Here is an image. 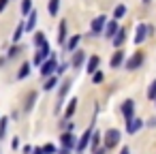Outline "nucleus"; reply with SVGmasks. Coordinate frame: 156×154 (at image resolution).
Wrapping results in <instances>:
<instances>
[{"mask_svg":"<svg viewBox=\"0 0 156 154\" xmlns=\"http://www.w3.org/2000/svg\"><path fill=\"white\" fill-rule=\"evenodd\" d=\"M105 28H107V17L105 15H98V17H94L92 20V26H90V34H101V32H105Z\"/></svg>","mask_w":156,"mask_h":154,"instance_id":"1","label":"nucleus"},{"mask_svg":"<svg viewBox=\"0 0 156 154\" xmlns=\"http://www.w3.org/2000/svg\"><path fill=\"white\" fill-rule=\"evenodd\" d=\"M118 143H120V131L109 128V131L105 133V148H115Z\"/></svg>","mask_w":156,"mask_h":154,"instance_id":"2","label":"nucleus"},{"mask_svg":"<svg viewBox=\"0 0 156 154\" xmlns=\"http://www.w3.org/2000/svg\"><path fill=\"white\" fill-rule=\"evenodd\" d=\"M141 64H143V54H141V52L133 54V56L126 60V69H128V71H135V69H139Z\"/></svg>","mask_w":156,"mask_h":154,"instance_id":"3","label":"nucleus"},{"mask_svg":"<svg viewBox=\"0 0 156 154\" xmlns=\"http://www.w3.org/2000/svg\"><path fill=\"white\" fill-rule=\"evenodd\" d=\"M92 135H94V133H92V128H88V131L81 135V139H79V141H77V145H75L79 154H81V152L88 148V143H92Z\"/></svg>","mask_w":156,"mask_h":154,"instance_id":"4","label":"nucleus"},{"mask_svg":"<svg viewBox=\"0 0 156 154\" xmlns=\"http://www.w3.org/2000/svg\"><path fill=\"white\" fill-rule=\"evenodd\" d=\"M45 58H51V49H49V43H45L39 52H37V56H34V64H43L45 62Z\"/></svg>","mask_w":156,"mask_h":154,"instance_id":"5","label":"nucleus"},{"mask_svg":"<svg viewBox=\"0 0 156 154\" xmlns=\"http://www.w3.org/2000/svg\"><path fill=\"white\" fill-rule=\"evenodd\" d=\"M54 69H58V66H56V58L51 56V58H47V60L41 64V75H43V77H49V75L54 73Z\"/></svg>","mask_w":156,"mask_h":154,"instance_id":"6","label":"nucleus"},{"mask_svg":"<svg viewBox=\"0 0 156 154\" xmlns=\"http://www.w3.org/2000/svg\"><path fill=\"white\" fill-rule=\"evenodd\" d=\"M141 126H143V120H139V118H130V120H126V131H128L130 135L137 133Z\"/></svg>","mask_w":156,"mask_h":154,"instance_id":"7","label":"nucleus"},{"mask_svg":"<svg viewBox=\"0 0 156 154\" xmlns=\"http://www.w3.org/2000/svg\"><path fill=\"white\" fill-rule=\"evenodd\" d=\"M118 30H120V26H118V20H113V22H109V24H107V28H105V37L113 41V37L118 34Z\"/></svg>","mask_w":156,"mask_h":154,"instance_id":"8","label":"nucleus"},{"mask_svg":"<svg viewBox=\"0 0 156 154\" xmlns=\"http://www.w3.org/2000/svg\"><path fill=\"white\" fill-rule=\"evenodd\" d=\"M147 34H150L147 26H145V24H139V26H137V37H135V43H137V45H139V43H143Z\"/></svg>","mask_w":156,"mask_h":154,"instance_id":"9","label":"nucleus"},{"mask_svg":"<svg viewBox=\"0 0 156 154\" xmlns=\"http://www.w3.org/2000/svg\"><path fill=\"white\" fill-rule=\"evenodd\" d=\"M122 113H124V118L126 120H130V118H135L133 113H135V103L128 98V101H124V105H122Z\"/></svg>","mask_w":156,"mask_h":154,"instance_id":"10","label":"nucleus"},{"mask_svg":"<svg viewBox=\"0 0 156 154\" xmlns=\"http://www.w3.org/2000/svg\"><path fill=\"white\" fill-rule=\"evenodd\" d=\"M83 62H86V54L77 49V52H75V56H73V60H71V66H75V69H79V66H81Z\"/></svg>","mask_w":156,"mask_h":154,"instance_id":"11","label":"nucleus"},{"mask_svg":"<svg viewBox=\"0 0 156 154\" xmlns=\"http://www.w3.org/2000/svg\"><path fill=\"white\" fill-rule=\"evenodd\" d=\"M98 64H101V58H98V56H92V58L88 60V64H86V71L94 75V73H96V69H98Z\"/></svg>","mask_w":156,"mask_h":154,"instance_id":"12","label":"nucleus"},{"mask_svg":"<svg viewBox=\"0 0 156 154\" xmlns=\"http://www.w3.org/2000/svg\"><path fill=\"white\" fill-rule=\"evenodd\" d=\"M122 62H124V52H115V54L111 56V60H109L111 69H118V66H120Z\"/></svg>","mask_w":156,"mask_h":154,"instance_id":"13","label":"nucleus"},{"mask_svg":"<svg viewBox=\"0 0 156 154\" xmlns=\"http://www.w3.org/2000/svg\"><path fill=\"white\" fill-rule=\"evenodd\" d=\"M60 139H62V148H69V150H71L73 145H77V143H75V137H73L71 133H62Z\"/></svg>","mask_w":156,"mask_h":154,"instance_id":"14","label":"nucleus"},{"mask_svg":"<svg viewBox=\"0 0 156 154\" xmlns=\"http://www.w3.org/2000/svg\"><path fill=\"white\" fill-rule=\"evenodd\" d=\"M124 41H126V30H122V28H120V30H118V34L113 37V45H115V47H122V43H124Z\"/></svg>","mask_w":156,"mask_h":154,"instance_id":"15","label":"nucleus"},{"mask_svg":"<svg viewBox=\"0 0 156 154\" xmlns=\"http://www.w3.org/2000/svg\"><path fill=\"white\" fill-rule=\"evenodd\" d=\"M75 109H77V98H71V101H69V107H66V111H64V118L69 120V118L75 113Z\"/></svg>","mask_w":156,"mask_h":154,"instance_id":"16","label":"nucleus"},{"mask_svg":"<svg viewBox=\"0 0 156 154\" xmlns=\"http://www.w3.org/2000/svg\"><path fill=\"white\" fill-rule=\"evenodd\" d=\"M34 26H37V11H32V13H30V17H28V22H26V30H28V32H32V30H34Z\"/></svg>","mask_w":156,"mask_h":154,"instance_id":"17","label":"nucleus"},{"mask_svg":"<svg viewBox=\"0 0 156 154\" xmlns=\"http://www.w3.org/2000/svg\"><path fill=\"white\" fill-rule=\"evenodd\" d=\"M79 41H81V34H75V37L66 43V49H69V52H77V43H79Z\"/></svg>","mask_w":156,"mask_h":154,"instance_id":"18","label":"nucleus"},{"mask_svg":"<svg viewBox=\"0 0 156 154\" xmlns=\"http://www.w3.org/2000/svg\"><path fill=\"white\" fill-rule=\"evenodd\" d=\"M126 15V7L124 5H118L115 9H113V20H122Z\"/></svg>","mask_w":156,"mask_h":154,"instance_id":"19","label":"nucleus"},{"mask_svg":"<svg viewBox=\"0 0 156 154\" xmlns=\"http://www.w3.org/2000/svg\"><path fill=\"white\" fill-rule=\"evenodd\" d=\"M24 30H26V24H17V28H15V34H13V43H17V41L24 37Z\"/></svg>","mask_w":156,"mask_h":154,"instance_id":"20","label":"nucleus"},{"mask_svg":"<svg viewBox=\"0 0 156 154\" xmlns=\"http://www.w3.org/2000/svg\"><path fill=\"white\" fill-rule=\"evenodd\" d=\"M66 41V22H60V34H58V43L64 45Z\"/></svg>","mask_w":156,"mask_h":154,"instance_id":"21","label":"nucleus"},{"mask_svg":"<svg viewBox=\"0 0 156 154\" xmlns=\"http://www.w3.org/2000/svg\"><path fill=\"white\" fill-rule=\"evenodd\" d=\"M60 9V0H49V15H58Z\"/></svg>","mask_w":156,"mask_h":154,"instance_id":"22","label":"nucleus"},{"mask_svg":"<svg viewBox=\"0 0 156 154\" xmlns=\"http://www.w3.org/2000/svg\"><path fill=\"white\" fill-rule=\"evenodd\" d=\"M22 13L24 15L32 13V0H24V2H22Z\"/></svg>","mask_w":156,"mask_h":154,"instance_id":"23","label":"nucleus"},{"mask_svg":"<svg viewBox=\"0 0 156 154\" xmlns=\"http://www.w3.org/2000/svg\"><path fill=\"white\" fill-rule=\"evenodd\" d=\"M28 73H30V64L26 62V64H22V69H20V73H17V77H20V79H24V77H28Z\"/></svg>","mask_w":156,"mask_h":154,"instance_id":"24","label":"nucleus"},{"mask_svg":"<svg viewBox=\"0 0 156 154\" xmlns=\"http://www.w3.org/2000/svg\"><path fill=\"white\" fill-rule=\"evenodd\" d=\"M56 84H58V77H49V79L45 81L43 90H54V88H56Z\"/></svg>","mask_w":156,"mask_h":154,"instance_id":"25","label":"nucleus"},{"mask_svg":"<svg viewBox=\"0 0 156 154\" xmlns=\"http://www.w3.org/2000/svg\"><path fill=\"white\" fill-rule=\"evenodd\" d=\"M47 41H45V37H43V32H37V37H34V45L37 47H43Z\"/></svg>","mask_w":156,"mask_h":154,"instance_id":"26","label":"nucleus"},{"mask_svg":"<svg viewBox=\"0 0 156 154\" xmlns=\"http://www.w3.org/2000/svg\"><path fill=\"white\" fill-rule=\"evenodd\" d=\"M147 98H154L156 101V79L150 84V88H147Z\"/></svg>","mask_w":156,"mask_h":154,"instance_id":"27","label":"nucleus"},{"mask_svg":"<svg viewBox=\"0 0 156 154\" xmlns=\"http://www.w3.org/2000/svg\"><path fill=\"white\" fill-rule=\"evenodd\" d=\"M7 120H9V118H2V120H0V139H2L5 133H7Z\"/></svg>","mask_w":156,"mask_h":154,"instance_id":"28","label":"nucleus"},{"mask_svg":"<svg viewBox=\"0 0 156 154\" xmlns=\"http://www.w3.org/2000/svg\"><path fill=\"white\" fill-rule=\"evenodd\" d=\"M98 143H101V133H94L92 135V148L98 150Z\"/></svg>","mask_w":156,"mask_h":154,"instance_id":"29","label":"nucleus"},{"mask_svg":"<svg viewBox=\"0 0 156 154\" xmlns=\"http://www.w3.org/2000/svg\"><path fill=\"white\" fill-rule=\"evenodd\" d=\"M69 86H71V81H64V86L60 88V101L66 96V92H69Z\"/></svg>","mask_w":156,"mask_h":154,"instance_id":"30","label":"nucleus"},{"mask_svg":"<svg viewBox=\"0 0 156 154\" xmlns=\"http://www.w3.org/2000/svg\"><path fill=\"white\" fill-rule=\"evenodd\" d=\"M34 101H37V92H30V96H28V103H26V109H30V107L34 105Z\"/></svg>","mask_w":156,"mask_h":154,"instance_id":"31","label":"nucleus"},{"mask_svg":"<svg viewBox=\"0 0 156 154\" xmlns=\"http://www.w3.org/2000/svg\"><path fill=\"white\" fill-rule=\"evenodd\" d=\"M43 152H45V154H54V152H56V148H54L51 143H47V145H43Z\"/></svg>","mask_w":156,"mask_h":154,"instance_id":"32","label":"nucleus"},{"mask_svg":"<svg viewBox=\"0 0 156 154\" xmlns=\"http://www.w3.org/2000/svg\"><path fill=\"white\" fill-rule=\"evenodd\" d=\"M92 79H94V84H101V81H103V73H98V71H96V73L92 75Z\"/></svg>","mask_w":156,"mask_h":154,"instance_id":"33","label":"nucleus"},{"mask_svg":"<svg viewBox=\"0 0 156 154\" xmlns=\"http://www.w3.org/2000/svg\"><path fill=\"white\" fill-rule=\"evenodd\" d=\"M17 54H20V47H11L9 49V58H15Z\"/></svg>","mask_w":156,"mask_h":154,"instance_id":"34","label":"nucleus"},{"mask_svg":"<svg viewBox=\"0 0 156 154\" xmlns=\"http://www.w3.org/2000/svg\"><path fill=\"white\" fill-rule=\"evenodd\" d=\"M69 66H71V62H64V64H60V66H58L56 71H58V73H64V71H66Z\"/></svg>","mask_w":156,"mask_h":154,"instance_id":"35","label":"nucleus"},{"mask_svg":"<svg viewBox=\"0 0 156 154\" xmlns=\"http://www.w3.org/2000/svg\"><path fill=\"white\" fill-rule=\"evenodd\" d=\"M7 5H9V0H0V13L5 11V7H7Z\"/></svg>","mask_w":156,"mask_h":154,"instance_id":"36","label":"nucleus"},{"mask_svg":"<svg viewBox=\"0 0 156 154\" xmlns=\"http://www.w3.org/2000/svg\"><path fill=\"white\" fill-rule=\"evenodd\" d=\"M11 148H13V150H17V148H20V141H17V139H13V141H11Z\"/></svg>","mask_w":156,"mask_h":154,"instance_id":"37","label":"nucleus"},{"mask_svg":"<svg viewBox=\"0 0 156 154\" xmlns=\"http://www.w3.org/2000/svg\"><path fill=\"white\" fill-rule=\"evenodd\" d=\"M32 152H34V150H32L30 145H26V148H24V154H32Z\"/></svg>","mask_w":156,"mask_h":154,"instance_id":"38","label":"nucleus"},{"mask_svg":"<svg viewBox=\"0 0 156 154\" xmlns=\"http://www.w3.org/2000/svg\"><path fill=\"white\" fill-rule=\"evenodd\" d=\"M105 150H107V148L103 145V148H98V150H94V154H105Z\"/></svg>","mask_w":156,"mask_h":154,"instance_id":"39","label":"nucleus"},{"mask_svg":"<svg viewBox=\"0 0 156 154\" xmlns=\"http://www.w3.org/2000/svg\"><path fill=\"white\" fill-rule=\"evenodd\" d=\"M32 154H45V152H43V148H34V152H32Z\"/></svg>","mask_w":156,"mask_h":154,"instance_id":"40","label":"nucleus"},{"mask_svg":"<svg viewBox=\"0 0 156 154\" xmlns=\"http://www.w3.org/2000/svg\"><path fill=\"white\" fill-rule=\"evenodd\" d=\"M150 126H156V118H150V122H147Z\"/></svg>","mask_w":156,"mask_h":154,"instance_id":"41","label":"nucleus"},{"mask_svg":"<svg viewBox=\"0 0 156 154\" xmlns=\"http://www.w3.org/2000/svg\"><path fill=\"white\" fill-rule=\"evenodd\" d=\"M69 152H71L69 148H62V150H60V154H69Z\"/></svg>","mask_w":156,"mask_h":154,"instance_id":"42","label":"nucleus"},{"mask_svg":"<svg viewBox=\"0 0 156 154\" xmlns=\"http://www.w3.org/2000/svg\"><path fill=\"white\" fill-rule=\"evenodd\" d=\"M120 154H130V150H128V148H122V152H120Z\"/></svg>","mask_w":156,"mask_h":154,"instance_id":"43","label":"nucleus"},{"mask_svg":"<svg viewBox=\"0 0 156 154\" xmlns=\"http://www.w3.org/2000/svg\"><path fill=\"white\" fill-rule=\"evenodd\" d=\"M143 2H145V5H150V2H152V0H143Z\"/></svg>","mask_w":156,"mask_h":154,"instance_id":"44","label":"nucleus"}]
</instances>
